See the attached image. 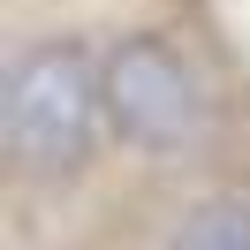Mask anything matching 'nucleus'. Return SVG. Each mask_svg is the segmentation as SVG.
Returning <instances> with one entry per match:
<instances>
[{"mask_svg":"<svg viewBox=\"0 0 250 250\" xmlns=\"http://www.w3.org/2000/svg\"><path fill=\"white\" fill-rule=\"evenodd\" d=\"M152 250H250V182H212L174 205Z\"/></svg>","mask_w":250,"mask_h":250,"instance_id":"7ed1b4c3","label":"nucleus"},{"mask_svg":"<svg viewBox=\"0 0 250 250\" xmlns=\"http://www.w3.org/2000/svg\"><path fill=\"white\" fill-rule=\"evenodd\" d=\"M106 137V83L76 38H38L8 53L0 76V152L16 189H68L91 174Z\"/></svg>","mask_w":250,"mask_h":250,"instance_id":"f257e3e1","label":"nucleus"},{"mask_svg":"<svg viewBox=\"0 0 250 250\" xmlns=\"http://www.w3.org/2000/svg\"><path fill=\"white\" fill-rule=\"evenodd\" d=\"M99 83H106V129L129 152L174 159V152L197 144V129H205L197 76H189V61L159 31H137V38H122V46H106Z\"/></svg>","mask_w":250,"mask_h":250,"instance_id":"f03ea898","label":"nucleus"}]
</instances>
